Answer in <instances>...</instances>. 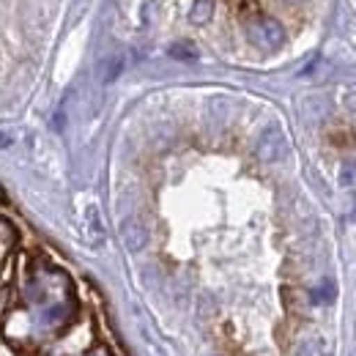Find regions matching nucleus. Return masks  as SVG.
I'll use <instances>...</instances> for the list:
<instances>
[{
	"label": "nucleus",
	"mask_w": 356,
	"mask_h": 356,
	"mask_svg": "<svg viewBox=\"0 0 356 356\" xmlns=\"http://www.w3.org/2000/svg\"><path fill=\"white\" fill-rule=\"evenodd\" d=\"M250 39L258 47H264V49H280L285 44V31H282V25L277 19L264 17L261 22H255L250 28Z\"/></svg>",
	"instance_id": "obj_1"
},
{
	"label": "nucleus",
	"mask_w": 356,
	"mask_h": 356,
	"mask_svg": "<svg viewBox=\"0 0 356 356\" xmlns=\"http://www.w3.org/2000/svg\"><path fill=\"white\" fill-rule=\"evenodd\" d=\"M285 154V137L280 132V127H268L258 140V156L264 162H277Z\"/></svg>",
	"instance_id": "obj_2"
},
{
	"label": "nucleus",
	"mask_w": 356,
	"mask_h": 356,
	"mask_svg": "<svg viewBox=\"0 0 356 356\" xmlns=\"http://www.w3.org/2000/svg\"><path fill=\"white\" fill-rule=\"evenodd\" d=\"M121 238H124L127 250L140 252L148 244V230H145V225L140 222L137 217H129V220H124V225H121Z\"/></svg>",
	"instance_id": "obj_3"
},
{
	"label": "nucleus",
	"mask_w": 356,
	"mask_h": 356,
	"mask_svg": "<svg viewBox=\"0 0 356 356\" xmlns=\"http://www.w3.org/2000/svg\"><path fill=\"white\" fill-rule=\"evenodd\" d=\"M121 72H124V58H121V55H110V58H104V60L99 63V80H102L104 86L115 83Z\"/></svg>",
	"instance_id": "obj_4"
},
{
	"label": "nucleus",
	"mask_w": 356,
	"mask_h": 356,
	"mask_svg": "<svg viewBox=\"0 0 356 356\" xmlns=\"http://www.w3.org/2000/svg\"><path fill=\"white\" fill-rule=\"evenodd\" d=\"M86 230H88L90 244H102L104 241V225H102V217H99V209L96 206L86 209Z\"/></svg>",
	"instance_id": "obj_5"
},
{
	"label": "nucleus",
	"mask_w": 356,
	"mask_h": 356,
	"mask_svg": "<svg viewBox=\"0 0 356 356\" xmlns=\"http://www.w3.org/2000/svg\"><path fill=\"white\" fill-rule=\"evenodd\" d=\"M211 11H214V0H195L192 11H189V22L195 25H206L211 19Z\"/></svg>",
	"instance_id": "obj_6"
},
{
	"label": "nucleus",
	"mask_w": 356,
	"mask_h": 356,
	"mask_svg": "<svg viewBox=\"0 0 356 356\" xmlns=\"http://www.w3.org/2000/svg\"><path fill=\"white\" fill-rule=\"evenodd\" d=\"M334 293H337V291H334V282H332V280H323V282L312 291V302H315V305H332V302H334Z\"/></svg>",
	"instance_id": "obj_7"
},
{
	"label": "nucleus",
	"mask_w": 356,
	"mask_h": 356,
	"mask_svg": "<svg viewBox=\"0 0 356 356\" xmlns=\"http://www.w3.org/2000/svg\"><path fill=\"white\" fill-rule=\"evenodd\" d=\"M296 356H323V343L321 340H302Z\"/></svg>",
	"instance_id": "obj_8"
},
{
	"label": "nucleus",
	"mask_w": 356,
	"mask_h": 356,
	"mask_svg": "<svg viewBox=\"0 0 356 356\" xmlns=\"http://www.w3.org/2000/svg\"><path fill=\"white\" fill-rule=\"evenodd\" d=\"M170 58H176V60H195L197 49L192 44H173L170 47Z\"/></svg>",
	"instance_id": "obj_9"
},
{
	"label": "nucleus",
	"mask_w": 356,
	"mask_h": 356,
	"mask_svg": "<svg viewBox=\"0 0 356 356\" xmlns=\"http://www.w3.org/2000/svg\"><path fill=\"white\" fill-rule=\"evenodd\" d=\"M340 184H346V186L356 184V162H346V165H343V170H340Z\"/></svg>",
	"instance_id": "obj_10"
},
{
	"label": "nucleus",
	"mask_w": 356,
	"mask_h": 356,
	"mask_svg": "<svg viewBox=\"0 0 356 356\" xmlns=\"http://www.w3.org/2000/svg\"><path fill=\"white\" fill-rule=\"evenodd\" d=\"M63 121H66V102H63V104L58 107V113L52 115V129L60 132V129H63Z\"/></svg>",
	"instance_id": "obj_11"
},
{
	"label": "nucleus",
	"mask_w": 356,
	"mask_h": 356,
	"mask_svg": "<svg viewBox=\"0 0 356 356\" xmlns=\"http://www.w3.org/2000/svg\"><path fill=\"white\" fill-rule=\"evenodd\" d=\"M11 145H14V134L0 132V151H3V148H11Z\"/></svg>",
	"instance_id": "obj_12"
}]
</instances>
